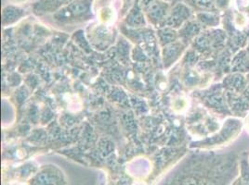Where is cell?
Listing matches in <instances>:
<instances>
[{
	"instance_id": "2",
	"label": "cell",
	"mask_w": 249,
	"mask_h": 185,
	"mask_svg": "<svg viewBox=\"0 0 249 185\" xmlns=\"http://www.w3.org/2000/svg\"><path fill=\"white\" fill-rule=\"evenodd\" d=\"M89 11V0H77L72 4H70L65 10L61 11L60 14H61V17L68 14L70 17L79 18L87 15Z\"/></svg>"
},
{
	"instance_id": "1",
	"label": "cell",
	"mask_w": 249,
	"mask_h": 185,
	"mask_svg": "<svg viewBox=\"0 0 249 185\" xmlns=\"http://www.w3.org/2000/svg\"><path fill=\"white\" fill-rule=\"evenodd\" d=\"M27 184L28 185H67L68 183L66 176L59 167L49 164L42 166Z\"/></svg>"
},
{
	"instance_id": "3",
	"label": "cell",
	"mask_w": 249,
	"mask_h": 185,
	"mask_svg": "<svg viewBox=\"0 0 249 185\" xmlns=\"http://www.w3.org/2000/svg\"><path fill=\"white\" fill-rule=\"evenodd\" d=\"M151 15L156 19L160 20L165 15V7L162 4H156L151 8Z\"/></svg>"
}]
</instances>
